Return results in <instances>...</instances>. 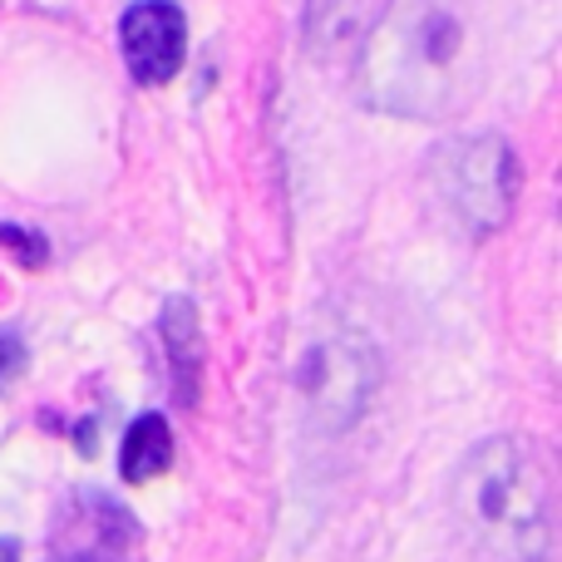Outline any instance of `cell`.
I'll use <instances>...</instances> for the list:
<instances>
[{
  "mask_svg": "<svg viewBox=\"0 0 562 562\" xmlns=\"http://www.w3.org/2000/svg\"><path fill=\"white\" fill-rule=\"evenodd\" d=\"M484 59L469 0H390L360 49V94L395 119H445L474 99Z\"/></svg>",
  "mask_w": 562,
  "mask_h": 562,
  "instance_id": "obj_1",
  "label": "cell"
},
{
  "mask_svg": "<svg viewBox=\"0 0 562 562\" xmlns=\"http://www.w3.org/2000/svg\"><path fill=\"white\" fill-rule=\"evenodd\" d=\"M449 518L479 562H548L558 543V498L543 454L528 439H484L449 484Z\"/></svg>",
  "mask_w": 562,
  "mask_h": 562,
  "instance_id": "obj_2",
  "label": "cell"
},
{
  "mask_svg": "<svg viewBox=\"0 0 562 562\" xmlns=\"http://www.w3.org/2000/svg\"><path fill=\"white\" fill-rule=\"evenodd\" d=\"M518 183H524V168H518L514 148H508L498 134L459 138V144L439 148V158H435L439 203H445L449 213H454V223L474 237L498 233V227L514 217Z\"/></svg>",
  "mask_w": 562,
  "mask_h": 562,
  "instance_id": "obj_3",
  "label": "cell"
},
{
  "mask_svg": "<svg viewBox=\"0 0 562 562\" xmlns=\"http://www.w3.org/2000/svg\"><path fill=\"white\" fill-rule=\"evenodd\" d=\"M119 49L138 85H168L188 55V20L173 0H138L119 20Z\"/></svg>",
  "mask_w": 562,
  "mask_h": 562,
  "instance_id": "obj_4",
  "label": "cell"
},
{
  "mask_svg": "<svg viewBox=\"0 0 562 562\" xmlns=\"http://www.w3.org/2000/svg\"><path fill=\"white\" fill-rule=\"evenodd\" d=\"M296 385L316 415H336L346 425V419L360 415V405L370 400V385H375L370 350L356 346V340H326V346H316L301 360Z\"/></svg>",
  "mask_w": 562,
  "mask_h": 562,
  "instance_id": "obj_5",
  "label": "cell"
},
{
  "mask_svg": "<svg viewBox=\"0 0 562 562\" xmlns=\"http://www.w3.org/2000/svg\"><path fill=\"white\" fill-rule=\"evenodd\" d=\"M164 350L168 370L178 380V400L198 405V375H203V336H198V311L188 296H173L164 306Z\"/></svg>",
  "mask_w": 562,
  "mask_h": 562,
  "instance_id": "obj_6",
  "label": "cell"
},
{
  "mask_svg": "<svg viewBox=\"0 0 562 562\" xmlns=\"http://www.w3.org/2000/svg\"><path fill=\"white\" fill-rule=\"evenodd\" d=\"M173 464V429L164 415H138L124 435V454H119V474L128 484H154Z\"/></svg>",
  "mask_w": 562,
  "mask_h": 562,
  "instance_id": "obj_7",
  "label": "cell"
},
{
  "mask_svg": "<svg viewBox=\"0 0 562 562\" xmlns=\"http://www.w3.org/2000/svg\"><path fill=\"white\" fill-rule=\"evenodd\" d=\"M0 247H5L10 257H20L25 267H45V262H49V243H45L40 233H30V227L0 223Z\"/></svg>",
  "mask_w": 562,
  "mask_h": 562,
  "instance_id": "obj_8",
  "label": "cell"
},
{
  "mask_svg": "<svg viewBox=\"0 0 562 562\" xmlns=\"http://www.w3.org/2000/svg\"><path fill=\"white\" fill-rule=\"evenodd\" d=\"M25 366H30V356H25V346H20V336L0 330V390L15 385V380L25 375Z\"/></svg>",
  "mask_w": 562,
  "mask_h": 562,
  "instance_id": "obj_9",
  "label": "cell"
},
{
  "mask_svg": "<svg viewBox=\"0 0 562 562\" xmlns=\"http://www.w3.org/2000/svg\"><path fill=\"white\" fill-rule=\"evenodd\" d=\"M0 562H15V543H0Z\"/></svg>",
  "mask_w": 562,
  "mask_h": 562,
  "instance_id": "obj_10",
  "label": "cell"
}]
</instances>
